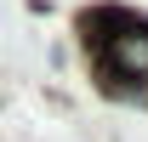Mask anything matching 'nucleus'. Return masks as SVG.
Instances as JSON below:
<instances>
[{
  "label": "nucleus",
  "mask_w": 148,
  "mask_h": 142,
  "mask_svg": "<svg viewBox=\"0 0 148 142\" xmlns=\"http://www.w3.org/2000/svg\"><path fill=\"white\" fill-rule=\"evenodd\" d=\"M97 29H114V34H91L97 40V68H103V80H108L114 91H131V85H143L148 80V29L137 17H125V12H97Z\"/></svg>",
  "instance_id": "f257e3e1"
}]
</instances>
